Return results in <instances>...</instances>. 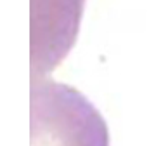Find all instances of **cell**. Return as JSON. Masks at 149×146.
<instances>
[{
    "label": "cell",
    "instance_id": "1",
    "mask_svg": "<svg viewBox=\"0 0 149 146\" xmlns=\"http://www.w3.org/2000/svg\"><path fill=\"white\" fill-rule=\"evenodd\" d=\"M31 146H108L106 124L74 89L33 77Z\"/></svg>",
    "mask_w": 149,
    "mask_h": 146
},
{
    "label": "cell",
    "instance_id": "2",
    "mask_svg": "<svg viewBox=\"0 0 149 146\" xmlns=\"http://www.w3.org/2000/svg\"><path fill=\"white\" fill-rule=\"evenodd\" d=\"M83 0H33L31 66L35 75L50 70L73 44Z\"/></svg>",
    "mask_w": 149,
    "mask_h": 146
}]
</instances>
